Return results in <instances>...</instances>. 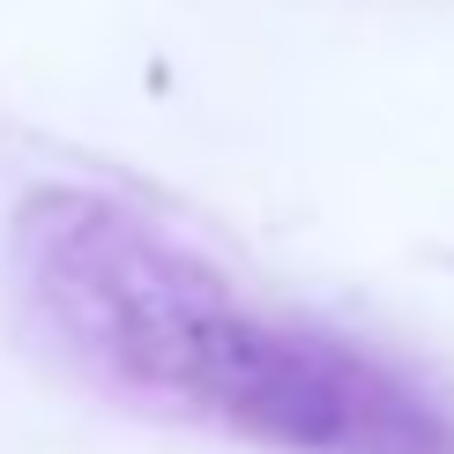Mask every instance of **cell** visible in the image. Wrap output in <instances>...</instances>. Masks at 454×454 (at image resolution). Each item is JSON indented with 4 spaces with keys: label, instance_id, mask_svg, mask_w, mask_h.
I'll return each mask as SVG.
<instances>
[{
    "label": "cell",
    "instance_id": "1",
    "mask_svg": "<svg viewBox=\"0 0 454 454\" xmlns=\"http://www.w3.org/2000/svg\"><path fill=\"white\" fill-rule=\"evenodd\" d=\"M37 328L112 395L291 454H454V418L343 335L246 313L209 261L120 201L45 194L15 239Z\"/></svg>",
    "mask_w": 454,
    "mask_h": 454
}]
</instances>
